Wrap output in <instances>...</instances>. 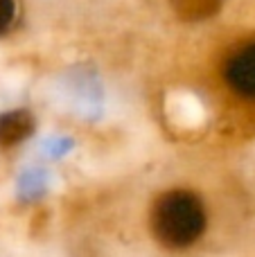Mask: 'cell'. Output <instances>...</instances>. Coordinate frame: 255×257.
<instances>
[{
  "label": "cell",
  "instance_id": "cell-5",
  "mask_svg": "<svg viewBox=\"0 0 255 257\" xmlns=\"http://www.w3.org/2000/svg\"><path fill=\"white\" fill-rule=\"evenodd\" d=\"M16 18V0H0V34L12 27Z\"/></svg>",
  "mask_w": 255,
  "mask_h": 257
},
{
  "label": "cell",
  "instance_id": "cell-2",
  "mask_svg": "<svg viewBox=\"0 0 255 257\" xmlns=\"http://www.w3.org/2000/svg\"><path fill=\"white\" fill-rule=\"evenodd\" d=\"M224 79L235 95L255 99V43L237 48L224 66Z\"/></svg>",
  "mask_w": 255,
  "mask_h": 257
},
{
  "label": "cell",
  "instance_id": "cell-1",
  "mask_svg": "<svg viewBox=\"0 0 255 257\" xmlns=\"http://www.w3.org/2000/svg\"><path fill=\"white\" fill-rule=\"evenodd\" d=\"M152 228L161 244L170 248H185L203 235L206 228L203 203L192 192H165L152 210Z\"/></svg>",
  "mask_w": 255,
  "mask_h": 257
},
{
  "label": "cell",
  "instance_id": "cell-3",
  "mask_svg": "<svg viewBox=\"0 0 255 257\" xmlns=\"http://www.w3.org/2000/svg\"><path fill=\"white\" fill-rule=\"evenodd\" d=\"M170 5L183 21H206L219 12L224 0H170Z\"/></svg>",
  "mask_w": 255,
  "mask_h": 257
},
{
  "label": "cell",
  "instance_id": "cell-4",
  "mask_svg": "<svg viewBox=\"0 0 255 257\" xmlns=\"http://www.w3.org/2000/svg\"><path fill=\"white\" fill-rule=\"evenodd\" d=\"M32 122L25 113H9L0 117V145H14L30 133Z\"/></svg>",
  "mask_w": 255,
  "mask_h": 257
}]
</instances>
